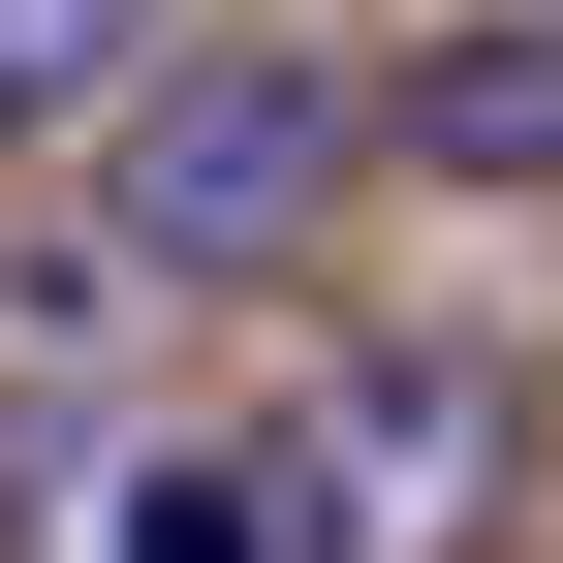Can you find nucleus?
Wrapping results in <instances>:
<instances>
[{"instance_id":"obj_2","label":"nucleus","mask_w":563,"mask_h":563,"mask_svg":"<svg viewBox=\"0 0 563 563\" xmlns=\"http://www.w3.org/2000/svg\"><path fill=\"white\" fill-rule=\"evenodd\" d=\"M282 470H313V563H470V501H501V376H439V344H344Z\"/></svg>"},{"instance_id":"obj_3","label":"nucleus","mask_w":563,"mask_h":563,"mask_svg":"<svg viewBox=\"0 0 563 563\" xmlns=\"http://www.w3.org/2000/svg\"><path fill=\"white\" fill-rule=\"evenodd\" d=\"M376 125H407L439 188H532V220H563V0H532V32H439V63H376Z\"/></svg>"},{"instance_id":"obj_4","label":"nucleus","mask_w":563,"mask_h":563,"mask_svg":"<svg viewBox=\"0 0 563 563\" xmlns=\"http://www.w3.org/2000/svg\"><path fill=\"white\" fill-rule=\"evenodd\" d=\"M95 563H313V470H282V439H157L95 501Z\"/></svg>"},{"instance_id":"obj_1","label":"nucleus","mask_w":563,"mask_h":563,"mask_svg":"<svg viewBox=\"0 0 563 563\" xmlns=\"http://www.w3.org/2000/svg\"><path fill=\"white\" fill-rule=\"evenodd\" d=\"M376 157H407V125L344 95V63H220V95H125V157H95V251H125V282H282V251H313Z\"/></svg>"}]
</instances>
